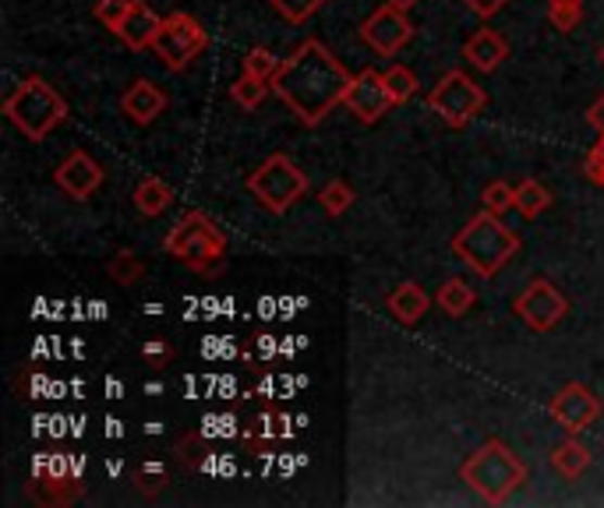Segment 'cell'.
<instances>
[{
    "instance_id": "obj_31",
    "label": "cell",
    "mask_w": 604,
    "mask_h": 508,
    "mask_svg": "<svg viewBox=\"0 0 604 508\" xmlns=\"http://www.w3.org/2000/svg\"><path fill=\"white\" fill-rule=\"evenodd\" d=\"M481 202L488 212H495V216H502V212H509L516 208V188H509L505 180H491L485 194H481Z\"/></svg>"
},
{
    "instance_id": "obj_15",
    "label": "cell",
    "mask_w": 604,
    "mask_h": 508,
    "mask_svg": "<svg viewBox=\"0 0 604 508\" xmlns=\"http://www.w3.org/2000/svg\"><path fill=\"white\" fill-rule=\"evenodd\" d=\"M463 56H467L470 67H477L481 75H491V71H499L505 64V56H509V42H505L495 28H477V33L463 42Z\"/></svg>"
},
{
    "instance_id": "obj_12",
    "label": "cell",
    "mask_w": 604,
    "mask_h": 508,
    "mask_svg": "<svg viewBox=\"0 0 604 508\" xmlns=\"http://www.w3.org/2000/svg\"><path fill=\"white\" fill-rule=\"evenodd\" d=\"M343 106L354 113L361 124H375V120H382L397 103H392V96L386 89L382 71L364 67V71H357V75H354V81H350Z\"/></svg>"
},
{
    "instance_id": "obj_17",
    "label": "cell",
    "mask_w": 604,
    "mask_h": 508,
    "mask_svg": "<svg viewBox=\"0 0 604 508\" xmlns=\"http://www.w3.org/2000/svg\"><path fill=\"white\" fill-rule=\"evenodd\" d=\"M386 307H389V315L397 318L400 325H417L420 318L428 315L431 301H428V293L420 290L414 279H406V282H400V287L386 296Z\"/></svg>"
},
{
    "instance_id": "obj_19",
    "label": "cell",
    "mask_w": 604,
    "mask_h": 508,
    "mask_svg": "<svg viewBox=\"0 0 604 508\" xmlns=\"http://www.w3.org/2000/svg\"><path fill=\"white\" fill-rule=\"evenodd\" d=\"M131 198H135V208L142 212L146 219H156V216H163L166 208H171L174 191H171V183L160 180V177H142Z\"/></svg>"
},
{
    "instance_id": "obj_13",
    "label": "cell",
    "mask_w": 604,
    "mask_h": 508,
    "mask_svg": "<svg viewBox=\"0 0 604 508\" xmlns=\"http://www.w3.org/2000/svg\"><path fill=\"white\" fill-rule=\"evenodd\" d=\"M103 177H106L103 166L96 163L86 149L67 152V160L53 169V183H58L67 198H75V202H86V198H92L96 191H100Z\"/></svg>"
},
{
    "instance_id": "obj_23",
    "label": "cell",
    "mask_w": 604,
    "mask_h": 508,
    "mask_svg": "<svg viewBox=\"0 0 604 508\" xmlns=\"http://www.w3.org/2000/svg\"><path fill=\"white\" fill-rule=\"evenodd\" d=\"M435 301H439V307L445 310V315L460 318V315H467V310L474 307L477 296H474V290L463 279H445L442 287H439V296H435Z\"/></svg>"
},
{
    "instance_id": "obj_2",
    "label": "cell",
    "mask_w": 604,
    "mask_h": 508,
    "mask_svg": "<svg viewBox=\"0 0 604 508\" xmlns=\"http://www.w3.org/2000/svg\"><path fill=\"white\" fill-rule=\"evenodd\" d=\"M516 251H519V237L488 208L477 212V216L453 237V254L467 268H474L481 279L499 276L502 268L516 258Z\"/></svg>"
},
{
    "instance_id": "obj_30",
    "label": "cell",
    "mask_w": 604,
    "mask_h": 508,
    "mask_svg": "<svg viewBox=\"0 0 604 508\" xmlns=\"http://www.w3.org/2000/svg\"><path fill=\"white\" fill-rule=\"evenodd\" d=\"M269 4H273V11H276L284 22L301 25V22L312 18L315 11H322V4H326V0H269Z\"/></svg>"
},
{
    "instance_id": "obj_1",
    "label": "cell",
    "mask_w": 604,
    "mask_h": 508,
    "mask_svg": "<svg viewBox=\"0 0 604 508\" xmlns=\"http://www.w3.org/2000/svg\"><path fill=\"white\" fill-rule=\"evenodd\" d=\"M350 81H354V71L336 61L326 42L304 39L273 75V96L304 127H315L329 117L332 106L343 103Z\"/></svg>"
},
{
    "instance_id": "obj_33",
    "label": "cell",
    "mask_w": 604,
    "mask_h": 508,
    "mask_svg": "<svg viewBox=\"0 0 604 508\" xmlns=\"http://www.w3.org/2000/svg\"><path fill=\"white\" fill-rule=\"evenodd\" d=\"M205 456H209V452H205V442H202V437L194 434V431L185 434V437H180V442H177V459L185 462V466H199Z\"/></svg>"
},
{
    "instance_id": "obj_36",
    "label": "cell",
    "mask_w": 604,
    "mask_h": 508,
    "mask_svg": "<svg viewBox=\"0 0 604 508\" xmlns=\"http://www.w3.org/2000/svg\"><path fill=\"white\" fill-rule=\"evenodd\" d=\"M276 417L273 414H265V417H259L255 423H251V431H248V442L251 445H259V442H269V437H276V431L269 428Z\"/></svg>"
},
{
    "instance_id": "obj_29",
    "label": "cell",
    "mask_w": 604,
    "mask_h": 508,
    "mask_svg": "<svg viewBox=\"0 0 604 508\" xmlns=\"http://www.w3.org/2000/svg\"><path fill=\"white\" fill-rule=\"evenodd\" d=\"M131 484H135V491L149 501V498H156V494L166 487V470H163L160 462H146L142 470L131 473Z\"/></svg>"
},
{
    "instance_id": "obj_21",
    "label": "cell",
    "mask_w": 604,
    "mask_h": 508,
    "mask_svg": "<svg viewBox=\"0 0 604 508\" xmlns=\"http://www.w3.org/2000/svg\"><path fill=\"white\" fill-rule=\"evenodd\" d=\"M548 208H552V191H548L544 183H538L533 177H524L516 183V212L519 216L538 219Z\"/></svg>"
},
{
    "instance_id": "obj_35",
    "label": "cell",
    "mask_w": 604,
    "mask_h": 508,
    "mask_svg": "<svg viewBox=\"0 0 604 508\" xmlns=\"http://www.w3.org/2000/svg\"><path fill=\"white\" fill-rule=\"evenodd\" d=\"M142 357L152 364V367H163V364H171L174 360V346L166 343V339H149V343H142Z\"/></svg>"
},
{
    "instance_id": "obj_5",
    "label": "cell",
    "mask_w": 604,
    "mask_h": 508,
    "mask_svg": "<svg viewBox=\"0 0 604 508\" xmlns=\"http://www.w3.org/2000/svg\"><path fill=\"white\" fill-rule=\"evenodd\" d=\"M163 251L174 254L177 262H185L194 272H209L216 262L227 254V233L205 216V212L191 208L177 219V226L163 237Z\"/></svg>"
},
{
    "instance_id": "obj_3",
    "label": "cell",
    "mask_w": 604,
    "mask_h": 508,
    "mask_svg": "<svg viewBox=\"0 0 604 508\" xmlns=\"http://www.w3.org/2000/svg\"><path fill=\"white\" fill-rule=\"evenodd\" d=\"M460 477L474 494H481V501L502 505V501H509V494L527 480V462L505 442L491 437V442H485L481 448L463 459Z\"/></svg>"
},
{
    "instance_id": "obj_40",
    "label": "cell",
    "mask_w": 604,
    "mask_h": 508,
    "mask_svg": "<svg viewBox=\"0 0 604 508\" xmlns=\"http://www.w3.org/2000/svg\"><path fill=\"white\" fill-rule=\"evenodd\" d=\"M386 4L400 8V11H411V8H417V4H420V0H386Z\"/></svg>"
},
{
    "instance_id": "obj_6",
    "label": "cell",
    "mask_w": 604,
    "mask_h": 508,
    "mask_svg": "<svg viewBox=\"0 0 604 508\" xmlns=\"http://www.w3.org/2000/svg\"><path fill=\"white\" fill-rule=\"evenodd\" d=\"M244 188L255 194L273 216H284V212L307 191V177L301 174V166L293 163L290 155L273 152L269 160L244 180Z\"/></svg>"
},
{
    "instance_id": "obj_34",
    "label": "cell",
    "mask_w": 604,
    "mask_h": 508,
    "mask_svg": "<svg viewBox=\"0 0 604 508\" xmlns=\"http://www.w3.org/2000/svg\"><path fill=\"white\" fill-rule=\"evenodd\" d=\"M583 174H587V180H594V183H601V188H604V135L594 141V149L587 152Z\"/></svg>"
},
{
    "instance_id": "obj_9",
    "label": "cell",
    "mask_w": 604,
    "mask_h": 508,
    "mask_svg": "<svg viewBox=\"0 0 604 508\" xmlns=\"http://www.w3.org/2000/svg\"><path fill=\"white\" fill-rule=\"evenodd\" d=\"M513 315L533 332H552L555 325L569 315V301L558 293L555 282L533 279V282H527V287H524V293L513 301Z\"/></svg>"
},
{
    "instance_id": "obj_20",
    "label": "cell",
    "mask_w": 604,
    "mask_h": 508,
    "mask_svg": "<svg viewBox=\"0 0 604 508\" xmlns=\"http://www.w3.org/2000/svg\"><path fill=\"white\" fill-rule=\"evenodd\" d=\"M590 466V448L583 442H576V437H566L555 452H552V470L566 480L583 477Z\"/></svg>"
},
{
    "instance_id": "obj_24",
    "label": "cell",
    "mask_w": 604,
    "mask_h": 508,
    "mask_svg": "<svg viewBox=\"0 0 604 508\" xmlns=\"http://www.w3.org/2000/svg\"><path fill=\"white\" fill-rule=\"evenodd\" d=\"M382 78H386V89H389V96H392V103L397 106H403V103H411V99L417 96V75L411 67H403V64H392V67H386L382 71Z\"/></svg>"
},
{
    "instance_id": "obj_39",
    "label": "cell",
    "mask_w": 604,
    "mask_h": 508,
    "mask_svg": "<svg viewBox=\"0 0 604 508\" xmlns=\"http://www.w3.org/2000/svg\"><path fill=\"white\" fill-rule=\"evenodd\" d=\"M259 350H262V357H273V353H276L273 339H269V335H262V339H259Z\"/></svg>"
},
{
    "instance_id": "obj_8",
    "label": "cell",
    "mask_w": 604,
    "mask_h": 508,
    "mask_svg": "<svg viewBox=\"0 0 604 508\" xmlns=\"http://www.w3.org/2000/svg\"><path fill=\"white\" fill-rule=\"evenodd\" d=\"M152 50H156L166 71H185L194 56L209 50V33L194 14L174 11L171 18H163L156 39H152Z\"/></svg>"
},
{
    "instance_id": "obj_14",
    "label": "cell",
    "mask_w": 604,
    "mask_h": 508,
    "mask_svg": "<svg viewBox=\"0 0 604 508\" xmlns=\"http://www.w3.org/2000/svg\"><path fill=\"white\" fill-rule=\"evenodd\" d=\"M166 110V92L156 81H131L121 96V113L135 124H152Z\"/></svg>"
},
{
    "instance_id": "obj_41",
    "label": "cell",
    "mask_w": 604,
    "mask_h": 508,
    "mask_svg": "<svg viewBox=\"0 0 604 508\" xmlns=\"http://www.w3.org/2000/svg\"><path fill=\"white\" fill-rule=\"evenodd\" d=\"M597 61L604 64V42H601V53H597Z\"/></svg>"
},
{
    "instance_id": "obj_25",
    "label": "cell",
    "mask_w": 604,
    "mask_h": 508,
    "mask_svg": "<svg viewBox=\"0 0 604 508\" xmlns=\"http://www.w3.org/2000/svg\"><path fill=\"white\" fill-rule=\"evenodd\" d=\"M273 92V81H265V78H255V75H241L234 85H230V96H234V103L237 106H244V110H255L265 103V96Z\"/></svg>"
},
{
    "instance_id": "obj_22",
    "label": "cell",
    "mask_w": 604,
    "mask_h": 508,
    "mask_svg": "<svg viewBox=\"0 0 604 508\" xmlns=\"http://www.w3.org/2000/svg\"><path fill=\"white\" fill-rule=\"evenodd\" d=\"M106 276L117 282V287H135V282L146 279V262L138 258V254L131 247H121L110 254L106 262Z\"/></svg>"
},
{
    "instance_id": "obj_16",
    "label": "cell",
    "mask_w": 604,
    "mask_h": 508,
    "mask_svg": "<svg viewBox=\"0 0 604 508\" xmlns=\"http://www.w3.org/2000/svg\"><path fill=\"white\" fill-rule=\"evenodd\" d=\"M160 25H163V18L156 11H152L146 0H135L131 4V11H128V18L121 22V28H117V39L124 42V47L128 50H146V47H152V39H156V33H160Z\"/></svg>"
},
{
    "instance_id": "obj_11",
    "label": "cell",
    "mask_w": 604,
    "mask_h": 508,
    "mask_svg": "<svg viewBox=\"0 0 604 508\" xmlns=\"http://www.w3.org/2000/svg\"><path fill=\"white\" fill-rule=\"evenodd\" d=\"M548 417H552L562 431L580 434L601 417V399L587 385H580V381H569L566 389H558L552 395V403H548Z\"/></svg>"
},
{
    "instance_id": "obj_38",
    "label": "cell",
    "mask_w": 604,
    "mask_h": 508,
    "mask_svg": "<svg viewBox=\"0 0 604 508\" xmlns=\"http://www.w3.org/2000/svg\"><path fill=\"white\" fill-rule=\"evenodd\" d=\"M587 124L594 127L597 135H604V92L594 99V103H590V110H587Z\"/></svg>"
},
{
    "instance_id": "obj_32",
    "label": "cell",
    "mask_w": 604,
    "mask_h": 508,
    "mask_svg": "<svg viewBox=\"0 0 604 508\" xmlns=\"http://www.w3.org/2000/svg\"><path fill=\"white\" fill-rule=\"evenodd\" d=\"M131 4H135V0H100V4H96V18H100L110 33H117L121 22L128 18Z\"/></svg>"
},
{
    "instance_id": "obj_4",
    "label": "cell",
    "mask_w": 604,
    "mask_h": 508,
    "mask_svg": "<svg viewBox=\"0 0 604 508\" xmlns=\"http://www.w3.org/2000/svg\"><path fill=\"white\" fill-rule=\"evenodd\" d=\"M4 117L29 141H47L53 127L67 120V103L47 78L33 75L18 81V89L4 99Z\"/></svg>"
},
{
    "instance_id": "obj_27",
    "label": "cell",
    "mask_w": 604,
    "mask_h": 508,
    "mask_svg": "<svg viewBox=\"0 0 604 508\" xmlns=\"http://www.w3.org/2000/svg\"><path fill=\"white\" fill-rule=\"evenodd\" d=\"M318 202L329 216H343V212H350V205H354V188H350L347 180H329L326 188L318 191Z\"/></svg>"
},
{
    "instance_id": "obj_18",
    "label": "cell",
    "mask_w": 604,
    "mask_h": 508,
    "mask_svg": "<svg viewBox=\"0 0 604 508\" xmlns=\"http://www.w3.org/2000/svg\"><path fill=\"white\" fill-rule=\"evenodd\" d=\"M81 494H86V484H78V477H67V473H58L53 477L47 473H36V484H33V498L39 505H75Z\"/></svg>"
},
{
    "instance_id": "obj_10",
    "label": "cell",
    "mask_w": 604,
    "mask_h": 508,
    "mask_svg": "<svg viewBox=\"0 0 604 508\" xmlns=\"http://www.w3.org/2000/svg\"><path fill=\"white\" fill-rule=\"evenodd\" d=\"M361 39L368 42L375 53L382 56H397L406 42L414 39V25L406 18V11L382 4L378 11H372L368 18L361 22Z\"/></svg>"
},
{
    "instance_id": "obj_37",
    "label": "cell",
    "mask_w": 604,
    "mask_h": 508,
    "mask_svg": "<svg viewBox=\"0 0 604 508\" xmlns=\"http://www.w3.org/2000/svg\"><path fill=\"white\" fill-rule=\"evenodd\" d=\"M474 14H481V18H495V14L509 4V0H463Z\"/></svg>"
},
{
    "instance_id": "obj_7",
    "label": "cell",
    "mask_w": 604,
    "mask_h": 508,
    "mask_svg": "<svg viewBox=\"0 0 604 508\" xmlns=\"http://www.w3.org/2000/svg\"><path fill=\"white\" fill-rule=\"evenodd\" d=\"M485 106H488V92L467 71H449L428 92V110L439 113L449 127H467Z\"/></svg>"
},
{
    "instance_id": "obj_26",
    "label": "cell",
    "mask_w": 604,
    "mask_h": 508,
    "mask_svg": "<svg viewBox=\"0 0 604 508\" xmlns=\"http://www.w3.org/2000/svg\"><path fill=\"white\" fill-rule=\"evenodd\" d=\"M548 22L558 33H572L583 22V0H548Z\"/></svg>"
},
{
    "instance_id": "obj_28",
    "label": "cell",
    "mask_w": 604,
    "mask_h": 508,
    "mask_svg": "<svg viewBox=\"0 0 604 508\" xmlns=\"http://www.w3.org/2000/svg\"><path fill=\"white\" fill-rule=\"evenodd\" d=\"M279 56L269 50V47H255V50H248L244 53V61H241V67H244V75H255V78H265V81H273V75L279 71Z\"/></svg>"
}]
</instances>
